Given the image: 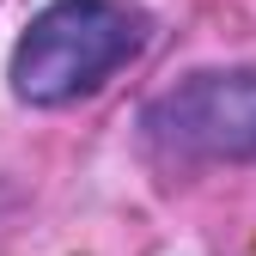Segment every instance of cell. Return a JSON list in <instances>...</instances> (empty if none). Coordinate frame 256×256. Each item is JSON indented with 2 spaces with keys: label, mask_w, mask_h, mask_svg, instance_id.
Masks as SVG:
<instances>
[{
  "label": "cell",
  "mask_w": 256,
  "mask_h": 256,
  "mask_svg": "<svg viewBox=\"0 0 256 256\" xmlns=\"http://www.w3.org/2000/svg\"><path fill=\"white\" fill-rule=\"evenodd\" d=\"M146 18L128 0H49L12 49V92L37 110L92 98L116 68L140 55Z\"/></svg>",
  "instance_id": "obj_1"
},
{
  "label": "cell",
  "mask_w": 256,
  "mask_h": 256,
  "mask_svg": "<svg viewBox=\"0 0 256 256\" xmlns=\"http://www.w3.org/2000/svg\"><path fill=\"white\" fill-rule=\"evenodd\" d=\"M152 152L189 165L256 158V68H208L158 92L140 116Z\"/></svg>",
  "instance_id": "obj_2"
}]
</instances>
